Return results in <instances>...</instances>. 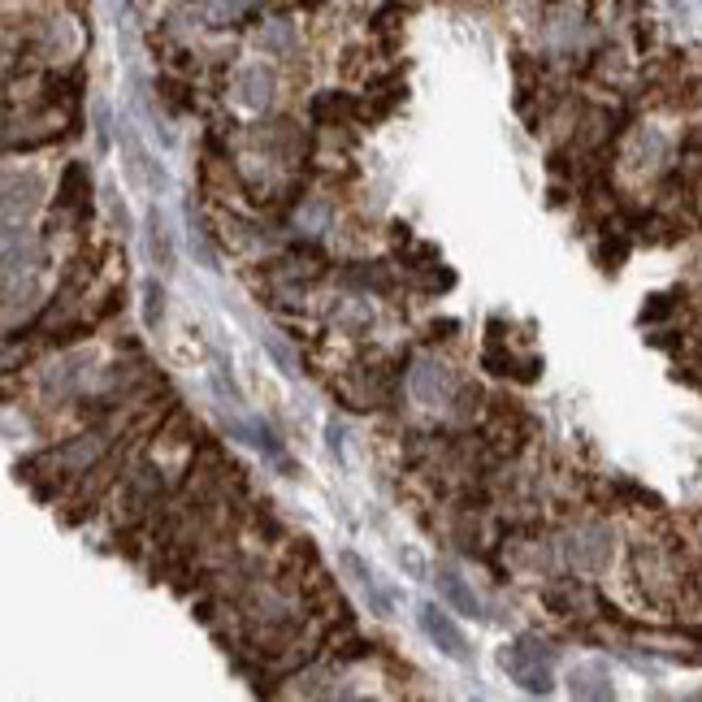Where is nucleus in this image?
I'll return each mask as SVG.
<instances>
[{
    "label": "nucleus",
    "instance_id": "nucleus-1",
    "mask_svg": "<svg viewBox=\"0 0 702 702\" xmlns=\"http://www.w3.org/2000/svg\"><path fill=\"white\" fill-rule=\"evenodd\" d=\"M421 629L434 637L442 655H451V659H468V642H464V633H460V624H455L447 611H438L434 603L421 607Z\"/></svg>",
    "mask_w": 702,
    "mask_h": 702
},
{
    "label": "nucleus",
    "instance_id": "nucleus-2",
    "mask_svg": "<svg viewBox=\"0 0 702 702\" xmlns=\"http://www.w3.org/2000/svg\"><path fill=\"white\" fill-rule=\"evenodd\" d=\"M438 585H442V594H447L451 603L464 611V616H481V603L473 598V590H464L460 577H451V572H438Z\"/></svg>",
    "mask_w": 702,
    "mask_h": 702
},
{
    "label": "nucleus",
    "instance_id": "nucleus-3",
    "mask_svg": "<svg viewBox=\"0 0 702 702\" xmlns=\"http://www.w3.org/2000/svg\"><path fill=\"white\" fill-rule=\"evenodd\" d=\"M148 230H152V256L161 260V269H169V260H174V247H169V234H165V226H161V217L152 213V221H148Z\"/></svg>",
    "mask_w": 702,
    "mask_h": 702
}]
</instances>
